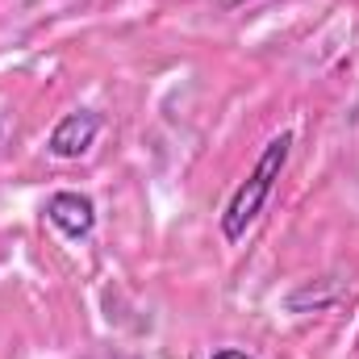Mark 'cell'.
Listing matches in <instances>:
<instances>
[{"label":"cell","mask_w":359,"mask_h":359,"mask_svg":"<svg viewBox=\"0 0 359 359\" xmlns=\"http://www.w3.org/2000/svg\"><path fill=\"white\" fill-rule=\"evenodd\" d=\"M288 151H292V134L284 130V134H276L268 147H264L255 172L234 188V196H230V205H226V213H222V234H226V243H238V238L255 226V217L264 213L271 188H276V180L284 172V163H288Z\"/></svg>","instance_id":"1"},{"label":"cell","mask_w":359,"mask_h":359,"mask_svg":"<svg viewBox=\"0 0 359 359\" xmlns=\"http://www.w3.org/2000/svg\"><path fill=\"white\" fill-rule=\"evenodd\" d=\"M100 126H104V117H100L96 109H76V113H67V117L50 130L46 151H50L55 159H80V155H88L92 151Z\"/></svg>","instance_id":"2"},{"label":"cell","mask_w":359,"mask_h":359,"mask_svg":"<svg viewBox=\"0 0 359 359\" xmlns=\"http://www.w3.org/2000/svg\"><path fill=\"white\" fill-rule=\"evenodd\" d=\"M46 222L63 238L84 243V238H92V230H96V205H92L88 192H55L46 201Z\"/></svg>","instance_id":"3"},{"label":"cell","mask_w":359,"mask_h":359,"mask_svg":"<svg viewBox=\"0 0 359 359\" xmlns=\"http://www.w3.org/2000/svg\"><path fill=\"white\" fill-rule=\"evenodd\" d=\"M209 359H255V355H247V351H238V347H222V351H213Z\"/></svg>","instance_id":"4"},{"label":"cell","mask_w":359,"mask_h":359,"mask_svg":"<svg viewBox=\"0 0 359 359\" xmlns=\"http://www.w3.org/2000/svg\"><path fill=\"white\" fill-rule=\"evenodd\" d=\"M213 4H222V8H238V4H247V0H213Z\"/></svg>","instance_id":"5"}]
</instances>
